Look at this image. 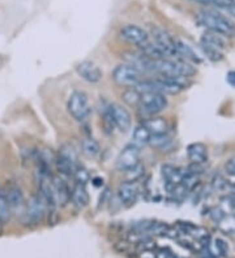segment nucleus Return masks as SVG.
<instances>
[{"instance_id": "obj_3", "label": "nucleus", "mask_w": 235, "mask_h": 258, "mask_svg": "<svg viewBox=\"0 0 235 258\" xmlns=\"http://www.w3.org/2000/svg\"><path fill=\"white\" fill-rule=\"evenodd\" d=\"M167 98L166 95L159 93H141V98L137 105L140 115L145 119L152 116H157L158 113L162 112L167 107Z\"/></svg>"}, {"instance_id": "obj_26", "label": "nucleus", "mask_w": 235, "mask_h": 258, "mask_svg": "<svg viewBox=\"0 0 235 258\" xmlns=\"http://www.w3.org/2000/svg\"><path fill=\"white\" fill-rule=\"evenodd\" d=\"M229 252V247L228 244L225 243L224 240H221V239H214L213 243L210 244V255L214 256L217 258V256H220V257H224V256L228 255Z\"/></svg>"}, {"instance_id": "obj_8", "label": "nucleus", "mask_w": 235, "mask_h": 258, "mask_svg": "<svg viewBox=\"0 0 235 258\" xmlns=\"http://www.w3.org/2000/svg\"><path fill=\"white\" fill-rule=\"evenodd\" d=\"M107 116L109 120L113 124L114 129L119 132H128L132 127V116L125 107H123L119 103H109L107 109Z\"/></svg>"}, {"instance_id": "obj_13", "label": "nucleus", "mask_w": 235, "mask_h": 258, "mask_svg": "<svg viewBox=\"0 0 235 258\" xmlns=\"http://www.w3.org/2000/svg\"><path fill=\"white\" fill-rule=\"evenodd\" d=\"M118 198L123 206H132L139 198V186L135 182H123L117 190Z\"/></svg>"}, {"instance_id": "obj_33", "label": "nucleus", "mask_w": 235, "mask_h": 258, "mask_svg": "<svg viewBox=\"0 0 235 258\" xmlns=\"http://www.w3.org/2000/svg\"><path fill=\"white\" fill-rule=\"evenodd\" d=\"M195 1L202 5H213V0H195Z\"/></svg>"}, {"instance_id": "obj_4", "label": "nucleus", "mask_w": 235, "mask_h": 258, "mask_svg": "<svg viewBox=\"0 0 235 258\" xmlns=\"http://www.w3.org/2000/svg\"><path fill=\"white\" fill-rule=\"evenodd\" d=\"M67 111L72 116V119L78 123H84L88 120V117L92 113V107L89 103L88 95L85 94L84 91L75 90L67 101Z\"/></svg>"}, {"instance_id": "obj_27", "label": "nucleus", "mask_w": 235, "mask_h": 258, "mask_svg": "<svg viewBox=\"0 0 235 258\" xmlns=\"http://www.w3.org/2000/svg\"><path fill=\"white\" fill-rule=\"evenodd\" d=\"M75 178V180H76V183L78 184H82V185H86L88 184V182H90V175H89L88 170L84 167V166H81L80 163L76 166V168H75L74 171V175H72Z\"/></svg>"}, {"instance_id": "obj_28", "label": "nucleus", "mask_w": 235, "mask_h": 258, "mask_svg": "<svg viewBox=\"0 0 235 258\" xmlns=\"http://www.w3.org/2000/svg\"><path fill=\"white\" fill-rule=\"evenodd\" d=\"M212 185H213L214 189L217 190H222L226 188V185H228V183H226V180H225L221 175H216L213 178V182H212Z\"/></svg>"}, {"instance_id": "obj_11", "label": "nucleus", "mask_w": 235, "mask_h": 258, "mask_svg": "<svg viewBox=\"0 0 235 258\" xmlns=\"http://www.w3.org/2000/svg\"><path fill=\"white\" fill-rule=\"evenodd\" d=\"M119 36L121 39L136 47H141L144 43H147L148 40L151 39V34L148 33L147 30H144L143 28L137 25H133V24L123 26L119 32Z\"/></svg>"}, {"instance_id": "obj_32", "label": "nucleus", "mask_w": 235, "mask_h": 258, "mask_svg": "<svg viewBox=\"0 0 235 258\" xmlns=\"http://www.w3.org/2000/svg\"><path fill=\"white\" fill-rule=\"evenodd\" d=\"M222 11L228 12L229 15H232L235 17V3H230L229 5H226V7H225Z\"/></svg>"}, {"instance_id": "obj_7", "label": "nucleus", "mask_w": 235, "mask_h": 258, "mask_svg": "<svg viewBox=\"0 0 235 258\" xmlns=\"http://www.w3.org/2000/svg\"><path fill=\"white\" fill-rule=\"evenodd\" d=\"M55 164L59 174L63 175V176H72L75 168L78 164L76 150L68 144L60 146L58 155L55 156Z\"/></svg>"}, {"instance_id": "obj_24", "label": "nucleus", "mask_w": 235, "mask_h": 258, "mask_svg": "<svg viewBox=\"0 0 235 258\" xmlns=\"http://www.w3.org/2000/svg\"><path fill=\"white\" fill-rule=\"evenodd\" d=\"M12 210L11 206L8 204L7 197H5V192L4 188H0V224H5L8 221L11 219Z\"/></svg>"}, {"instance_id": "obj_22", "label": "nucleus", "mask_w": 235, "mask_h": 258, "mask_svg": "<svg viewBox=\"0 0 235 258\" xmlns=\"http://www.w3.org/2000/svg\"><path fill=\"white\" fill-rule=\"evenodd\" d=\"M81 147H82L85 155L89 156V158H97L101 153V146H99L98 141L93 137L84 138L81 142Z\"/></svg>"}, {"instance_id": "obj_29", "label": "nucleus", "mask_w": 235, "mask_h": 258, "mask_svg": "<svg viewBox=\"0 0 235 258\" xmlns=\"http://www.w3.org/2000/svg\"><path fill=\"white\" fill-rule=\"evenodd\" d=\"M156 258H176L173 252L167 249V248H162L156 252Z\"/></svg>"}, {"instance_id": "obj_17", "label": "nucleus", "mask_w": 235, "mask_h": 258, "mask_svg": "<svg viewBox=\"0 0 235 258\" xmlns=\"http://www.w3.org/2000/svg\"><path fill=\"white\" fill-rule=\"evenodd\" d=\"M187 156L188 159L191 160V163L204 164L208 160V149L201 142H195L188 145Z\"/></svg>"}, {"instance_id": "obj_10", "label": "nucleus", "mask_w": 235, "mask_h": 258, "mask_svg": "<svg viewBox=\"0 0 235 258\" xmlns=\"http://www.w3.org/2000/svg\"><path fill=\"white\" fill-rule=\"evenodd\" d=\"M151 38L157 44L158 48L163 52L165 58H178V55H176L175 38L173 36H170L166 30L161 29V28H153L152 29Z\"/></svg>"}, {"instance_id": "obj_23", "label": "nucleus", "mask_w": 235, "mask_h": 258, "mask_svg": "<svg viewBox=\"0 0 235 258\" xmlns=\"http://www.w3.org/2000/svg\"><path fill=\"white\" fill-rule=\"evenodd\" d=\"M149 144H151L153 147H156V149L163 150V151H165V150L171 147V145H173V140H171V137H170L167 133H162V135H152Z\"/></svg>"}, {"instance_id": "obj_21", "label": "nucleus", "mask_w": 235, "mask_h": 258, "mask_svg": "<svg viewBox=\"0 0 235 258\" xmlns=\"http://www.w3.org/2000/svg\"><path fill=\"white\" fill-rule=\"evenodd\" d=\"M151 132L148 131V128L143 123L139 124L132 132V144H135L139 147L143 145H148L151 141Z\"/></svg>"}, {"instance_id": "obj_30", "label": "nucleus", "mask_w": 235, "mask_h": 258, "mask_svg": "<svg viewBox=\"0 0 235 258\" xmlns=\"http://www.w3.org/2000/svg\"><path fill=\"white\" fill-rule=\"evenodd\" d=\"M225 171H226V174L235 176V159H230L226 162V164H225Z\"/></svg>"}, {"instance_id": "obj_16", "label": "nucleus", "mask_w": 235, "mask_h": 258, "mask_svg": "<svg viewBox=\"0 0 235 258\" xmlns=\"http://www.w3.org/2000/svg\"><path fill=\"white\" fill-rule=\"evenodd\" d=\"M175 46H176V55L178 59L186 60V62H192V63H198L201 62V58L198 56L197 52L195 51V48L190 46V44L183 39H175Z\"/></svg>"}, {"instance_id": "obj_5", "label": "nucleus", "mask_w": 235, "mask_h": 258, "mask_svg": "<svg viewBox=\"0 0 235 258\" xmlns=\"http://www.w3.org/2000/svg\"><path fill=\"white\" fill-rule=\"evenodd\" d=\"M47 214V206L39 193H36L30 197L25 204L24 209V222L26 224L37 225L39 224Z\"/></svg>"}, {"instance_id": "obj_12", "label": "nucleus", "mask_w": 235, "mask_h": 258, "mask_svg": "<svg viewBox=\"0 0 235 258\" xmlns=\"http://www.w3.org/2000/svg\"><path fill=\"white\" fill-rule=\"evenodd\" d=\"M76 73L89 84H98L103 77L102 69L99 68L96 63L90 62V60H84V62L78 63L76 66Z\"/></svg>"}, {"instance_id": "obj_19", "label": "nucleus", "mask_w": 235, "mask_h": 258, "mask_svg": "<svg viewBox=\"0 0 235 258\" xmlns=\"http://www.w3.org/2000/svg\"><path fill=\"white\" fill-rule=\"evenodd\" d=\"M200 44H201V47L214 48V50H220V51H222L226 46L224 37L220 34L212 33V32H206L202 34L200 38Z\"/></svg>"}, {"instance_id": "obj_9", "label": "nucleus", "mask_w": 235, "mask_h": 258, "mask_svg": "<svg viewBox=\"0 0 235 258\" xmlns=\"http://www.w3.org/2000/svg\"><path fill=\"white\" fill-rule=\"evenodd\" d=\"M140 164V147L135 144L125 145L117 158V168L121 172H128Z\"/></svg>"}, {"instance_id": "obj_6", "label": "nucleus", "mask_w": 235, "mask_h": 258, "mask_svg": "<svg viewBox=\"0 0 235 258\" xmlns=\"http://www.w3.org/2000/svg\"><path fill=\"white\" fill-rule=\"evenodd\" d=\"M111 78L120 86L135 87L143 81V72H140L136 67L131 66L128 63H123L115 67L111 73Z\"/></svg>"}, {"instance_id": "obj_2", "label": "nucleus", "mask_w": 235, "mask_h": 258, "mask_svg": "<svg viewBox=\"0 0 235 258\" xmlns=\"http://www.w3.org/2000/svg\"><path fill=\"white\" fill-rule=\"evenodd\" d=\"M156 73L162 77H186L190 78L196 73L195 67L182 59L163 58L156 60Z\"/></svg>"}, {"instance_id": "obj_20", "label": "nucleus", "mask_w": 235, "mask_h": 258, "mask_svg": "<svg viewBox=\"0 0 235 258\" xmlns=\"http://www.w3.org/2000/svg\"><path fill=\"white\" fill-rule=\"evenodd\" d=\"M143 124L148 128V131L151 132V135H162V133H167L169 125L167 121L163 117L152 116L148 117L143 121Z\"/></svg>"}, {"instance_id": "obj_25", "label": "nucleus", "mask_w": 235, "mask_h": 258, "mask_svg": "<svg viewBox=\"0 0 235 258\" xmlns=\"http://www.w3.org/2000/svg\"><path fill=\"white\" fill-rule=\"evenodd\" d=\"M140 98H141V93L137 90L136 87H131V89H127V90L121 94V99L124 101L128 106H135L137 107L140 102Z\"/></svg>"}, {"instance_id": "obj_14", "label": "nucleus", "mask_w": 235, "mask_h": 258, "mask_svg": "<svg viewBox=\"0 0 235 258\" xmlns=\"http://www.w3.org/2000/svg\"><path fill=\"white\" fill-rule=\"evenodd\" d=\"M5 197H7L8 204L11 206L12 213L13 211H24L25 209V198H24V193H22L20 185L16 183H9L4 188Z\"/></svg>"}, {"instance_id": "obj_18", "label": "nucleus", "mask_w": 235, "mask_h": 258, "mask_svg": "<svg viewBox=\"0 0 235 258\" xmlns=\"http://www.w3.org/2000/svg\"><path fill=\"white\" fill-rule=\"evenodd\" d=\"M89 193L86 190V185L82 184H75L74 189L71 192V202L78 207V209H84L89 205Z\"/></svg>"}, {"instance_id": "obj_1", "label": "nucleus", "mask_w": 235, "mask_h": 258, "mask_svg": "<svg viewBox=\"0 0 235 258\" xmlns=\"http://www.w3.org/2000/svg\"><path fill=\"white\" fill-rule=\"evenodd\" d=\"M197 22L212 33L220 34V36L226 37V38L235 36L234 22L225 15L213 11V9H202L198 12Z\"/></svg>"}, {"instance_id": "obj_31", "label": "nucleus", "mask_w": 235, "mask_h": 258, "mask_svg": "<svg viewBox=\"0 0 235 258\" xmlns=\"http://www.w3.org/2000/svg\"><path fill=\"white\" fill-rule=\"evenodd\" d=\"M226 81H228L229 85H232L235 89V71H230V72L226 74Z\"/></svg>"}, {"instance_id": "obj_15", "label": "nucleus", "mask_w": 235, "mask_h": 258, "mask_svg": "<svg viewBox=\"0 0 235 258\" xmlns=\"http://www.w3.org/2000/svg\"><path fill=\"white\" fill-rule=\"evenodd\" d=\"M51 184L58 206H67L71 202V192L72 190L70 189L66 180L62 176H52Z\"/></svg>"}]
</instances>
